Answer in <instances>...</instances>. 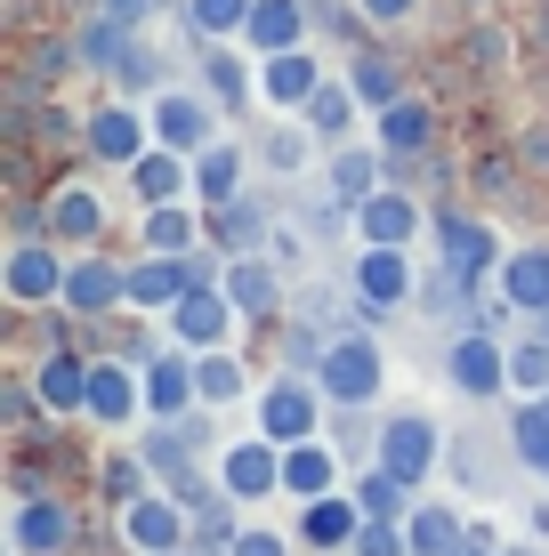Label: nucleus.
<instances>
[{
    "label": "nucleus",
    "instance_id": "obj_1",
    "mask_svg": "<svg viewBox=\"0 0 549 556\" xmlns=\"http://www.w3.org/2000/svg\"><path fill=\"white\" fill-rule=\"evenodd\" d=\"M315 388L332 395V412H372L388 388V355L372 331H332L324 363H315Z\"/></svg>",
    "mask_w": 549,
    "mask_h": 556
},
{
    "label": "nucleus",
    "instance_id": "obj_2",
    "mask_svg": "<svg viewBox=\"0 0 549 556\" xmlns=\"http://www.w3.org/2000/svg\"><path fill=\"white\" fill-rule=\"evenodd\" d=\"M324 404L332 395L315 388V371H283L259 388V435H275V444H308V435H324Z\"/></svg>",
    "mask_w": 549,
    "mask_h": 556
},
{
    "label": "nucleus",
    "instance_id": "obj_3",
    "mask_svg": "<svg viewBox=\"0 0 549 556\" xmlns=\"http://www.w3.org/2000/svg\"><path fill=\"white\" fill-rule=\"evenodd\" d=\"M445 452H452V444H445V428H437L428 412H388V419H380V452H372V459L421 492L428 476H437V459H445Z\"/></svg>",
    "mask_w": 549,
    "mask_h": 556
},
{
    "label": "nucleus",
    "instance_id": "obj_4",
    "mask_svg": "<svg viewBox=\"0 0 549 556\" xmlns=\"http://www.w3.org/2000/svg\"><path fill=\"white\" fill-rule=\"evenodd\" d=\"M219 98L211 89H162L154 98V146H170V153H186L195 162L202 146H219Z\"/></svg>",
    "mask_w": 549,
    "mask_h": 556
},
{
    "label": "nucleus",
    "instance_id": "obj_5",
    "mask_svg": "<svg viewBox=\"0 0 549 556\" xmlns=\"http://www.w3.org/2000/svg\"><path fill=\"white\" fill-rule=\"evenodd\" d=\"M445 379H452V395H469V404H494V395L509 388V348L469 323V331L445 348Z\"/></svg>",
    "mask_w": 549,
    "mask_h": 556
},
{
    "label": "nucleus",
    "instance_id": "obj_6",
    "mask_svg": "<svg viewBox=\"0 0 549 556\" xmlns=\"http://www.w3.org/2000/svg\"><path fill=\"white\" fill-rule=\"evenodd\" d=\"M9 299L16 306H57L65 299V275H73V258H65V242H49V235H33V242H9Z\"/></svg>",
    "mask_w": 549,
    "mask_h": 556
},
{
    "label": "nucleus",
    "instance_id": "obj_7",
    "mask_svg": "<svg viewBox=\"0 0 549 556\" xmlns=\"http://www.w3.org/2000/svg\"><path fill=\"white\" fill-rule=\"evenodd\" d=\"M113 516H122V541L138 556H170V548H186V532H195V508H186L178 492H138V501L113 508Z\"/></svg>",
    "mask_w": 549,
    "mask_h": 556
},
{
    "label": "nucleus",
    "instance_id": "obj_8",
    "mask_svg": "<svg viewBox=\"0 0 549 556\" xmlns=\"http://www.w3.org/2000/svg\"><path fill=\"white\" fill-rule=\"evenodd\" d=\"M73 541H82V516L57 501V492L16 501V516H9V548L16 556H73Z\"/></svg>",
    "mask_w": 549,
    "mask_h": 556
},
{
    "label": "nucleus",
    "instance_id": "obj_9",
    "mask_svg": "<svg viewBox=\"0 0 549 556\" xmlns=\"http://www.w3.org/2000/svg\"><path fill=\"white\" fill-rule=\"evenodd\" d=\"M219 484L235 492L242 508L275 501V492H283V444H275V435H242V444H226L219 452Z\"/></svg>",
    "mask_w": 549,
    "mask_h": 556
},
{
    "label": "nucleus",
    "instance_id": "obj_10",
    "mask_svg": "<svg viewBox=\"0 0 549 556\" xmlns=\"http://www.w3.org/2000/svg\"><path fill=\"white\" fill-rule=\"evenodd\" d=\"M235 315H242V306L226 299V282H195V291L170 306V339H178V348H195V355H202V348H226Z\"/></svg>",
    "mask_w": 549,
    "mask_h": 556
},
{
    "label": "nucleus",
    "instance_id": "obj_11",
    "mask_svg": "<svg viewBox=\"0 0 549 556\" xmlns=\"http://www.w3.org/2000/svg\"><path fill=\"white\" fill-rule=\"evenodd\" d=\"M65 306L73 323H105L113 306H129V266H113V258H73V275H65Z\"/></svg>",
    "mask_w": 549,
    "mask_h": 556
},
{
    "label": "nucleus",
    "instance_id": "obj_12",
    "mask_svg": "<svg viewBox=\"0 0 549 556\" xmlns=\"http://www.w3.org/2000/svg\"><path fill=\"white\" fill-rule=\"evenodd\" d=\"M355 299H372L380 315H396V306H412V299H421L404 242H364V258H355Z\"/></svg>",
    "mask_w": 549,
    "mask_h": 556
},
{
    "label": "nucleus",
    "instance_id": "obj_13",
    "mask_svg": "<svg viewBox=\"0 0 549 556\" xmlns=\"http://www.w3.org/2000/svg\"><path fill=\"white\" fill-rule=\"evenodd\" d=\"M146 138H154V113H138V105H98V113L82 122V146L98 153V162H113V169L138 162Z\"/></svg>",
    "mask_w": 549,
    "mask_h": 556
},
{
    "label": "nucleus",
    "instance_id": "obj_14",
    "mask_svg": "<svg viewBox=\"0 0 549 556\" xmlns=\"http://www.w3.org/2000/svg\"><path fill=\"white\" fill-rule=\"evenodd\" d=\"M437 251H445V266H452L461 282L501 275V235H494L485 218H452V210H445V218H437Z\"/></svg>",
    "mask_w": 549,
    "mask_h": 556
},
{
    "label": "nucleus",
    "instance_id": "obj_15",
    "mask_svg": "<svg viewBox=\"0 0 549 556\" xmlns=\"http://www.w3.org/2000/svg\"><path fill=\"white\" fill-rule=\"evenodd\" d=\"M299 541L315 556H348L355 532H364V508H355V492H324V501H299Z\"/></svg>",
    "mask_w": 549,
    "mask_h": 556
},
{
    "label": "nucleus",
    "instance_id": "obj_16",
    "mask_svg": "<svg viewBox=\"0 0 549 556\" xmlns=\"http://www.w3.org/2000/svg\"><path fill=\"white\" fill-rule=\"evenodd\" d=\"M146 412V371L122 355L89 363V419H105V428H129V419Z\"/></svg>",
    "mask_w": 549,
    "mask_h": 556
},
{
    "label": "nucleus",
    "instance_id": "obj_17",
    "mask_svg": "<svg viewBox=\"0 0 549 556\" xmlns=\"http://www.w3.org/2000/svg\"><path fill=\"white\" fill-rule=\"evenodd\" d=\"M202 404L195 388V348H162L154 363H146V419H186Z\"/></svg>",
    "mask_w": 549,
    "mask_h": 556
},
{
    "label": "nucleus",
    "instance_id": "obj_18",
    "mask_svg": "<svg viewBox=\"0 0 549 556\" xmlns=\"http://www.w3.org/2000/svg\"><path fill=\"white\" fill-rule=\"evenodd\" d=\"M186 291H195V258H170V251H146L129 266V306L138 315H170Z\"/></svg>",
    "mask_w": 549,
    "mask_h": 556
},
{
    "label": "nucleus",
    "instance_id": "obj_19",
    "mask_svg": "<svg viewBox=\"0 0 549 556\" xmlns=\"http://www.w3.org/2000/svg\"><path fill=\"white\" fill-rule=\"evenodd\" d=\"M226 299H235L251 323H275V315H283V266H275L267 251L226 258Z\"/></svg>",
    "mask_w": 549,
    "mask_h": 556
},
{
    "label": "nucleus",
    "instance_id": "obj_20",
    "mask_svg": "<svg viewBox=\"0 0 549 556\" xmlns=\"http://www.w3.org/2000/svg\"><path fill=\"white\" fill-rule=\"evenodd\" d=\"M202 235L219 242L226 258H242V251H267V235H275V218H267V202H251V194H235V202H219V210H202Z\"/></svg>",
    "mask_w": 549,
    "mask_h": 556
},
{
    "label": "nucleus",
    "instance_id": "obj_21",
    "mask_svg": "<svg viewBox=\"0 0 549 556\" xmlns=\"http://www.w3.org/2000/svg\"><path fill=\"white\" fill-rule=\"evenodd\" d=\"M129 194H138L146 210L186 202V194H195V162H186V153H170V146H146L138 162H129Z\"/></svg>",
    "mask_w": 549,
    "mask_h": 556
},
{
    "label": "nucleus",
    "instance_id": "obj_22",
    "mask_svg": "<svg viewBox=\"0 0 549 556\" xmlns=\"http://www.w3.org/2000/svg\"><path fill=\"white\" fill-rule=\"evenodd\" d=\"M339 444H324V435H308V444H283V492L291 501H324V492H339Z\"/></svg>",
    "mask_w": 549,
    "mask_h": 556
},
{
    "label": "nucleus",
    "instance_id": "obj_23",
    "mask_svg": "<svg viewBox=\"0 0 549 556\" xmlns=\"http://www.w3.org/2000/svg\"><path fill=\"white\" fill-rule=\"evenodd\" d=\"M259 89H267V105H283V113H299L324 89V65H315L308 49H283V56H259Z\"/></svg>",
    "mask_w": 549,
    "mask_h": 556
},
{
    "label": "nucleus",
    "instance_id": "obj_24",
    "mask_svg": "<svg viewBox=\"0 0 549 556\" xmlns=\"http://www.w3.org/2000/svg\"><path fill=\"white\" fill-rule=\"evenodd\" d=\"M315 33V16H308V0H259L251 9V25H242V41H251L259 56H283V49H299Z\"/></svg>",
    "mask_w": 549,
    "mask_h": 556
},
{
    "label": "nucleus",
    "instance_id": "obj_25",
    "mask_svg": "<svg viewBox=\"0 0 549 556\" xmlns=\"http://www.w3.org/2000/svg\"><path fill=\"white\" fill-rule=\"evenodd\" d=\"M98 235H105V202L89 194V186H57V194H49V242L89 251Z\"/></svg>",
    "mask_w": 549,
    "mask_h": 556
},
{
    "label": "nucleus",
    "instance_id": "obj_26",
    "mask_svg": "<svg viewBox=\"0 0 549 556\" xmlns=\"http://www.w3.org/2000/svg\"><path fill=\"white\" fill-rule=\"evenodd\" d=\"M324 186H332V202H372V194H380V186H388V153L380 146H339L332 153V169H324Z\"/></svg>",
    "mask_w": 549,
    "mask_h": 556
},
{
    "label": "nucleus",
    "instance_id": "obj_27",
    "mask_svg": "<svg viewBox=\"0 0 549 556\" xmlns=\"http://www.w3.org/2000/svg\"><path fill=\"white\" fill-rule=\"evenodd\" d=\"M501 299L509 306H517V315H549V251H541V242H525V251H509L501 258Z\"/></svg>",
    "mask_w": 549,
    "mask_h": 556
},
{
    "label": "nucleus",
    "instance_id": "obj_28",
    "mask_svg": "<svg viewBox=\"0 0 549 556\" xmlns=\"http://www.w3.org/2000/svg\"><path fill=\"white\" fill-rule=\"evenodd\" d=\"M355 235L364 242H412L421 235V202H412L404 186H380L372 202H355Z\"/></svg>",
    "mask_w": 549,
    "mask_h": 556
},
{
    "label": "nucleus",
    "instance_id": "obj_29",
    "mask_svg": "<svg viewBox=\"0 0 549 556\" xmlns=\"http://www.w3.org/2000/svg\"><path fill=\"white\" fill-rule=\"evenodd\" d=\"M33 388H41L49 419H73V412H89V363L73 355V348H57L41 371H33Z\"/></svg>",
    "mask_w": 549,
    "mask_h": 556
},
{
    "label": "nucleus",
    "instance_id": "obj_30",
    "mask_svg": "<svg viewBox=\"0 0 549 556\" xmlns=\"http://www.w3.org/2000/svg\"><path fill=\"white\" fill-rule=\"evenodd\" d=\"M428 146H437V105H428V98H396V105L380 113V153L421 162Z\"/></svg>",
    "mask_w": 549,
    "mask_h": 556
},
{
    "label": "nucleus",
    "instance_id": "obj_31",
    "mask_svg": "<svg viewBox=\"0 0 549 556\" xmlns=\"http://www.w3.org/2000/svg\"><path fill=\"white\" fill-rule=\"evenodd\" d=\"M404 532H412V556H452V548L469 541V516L452 508V501H421V508L404 516Z\"/></svg>",
    "mask_w": 549,
    "mask_h": 556
},
{
    "label": "nucleus",
    "instance_id": "obj_32",
    "mask_svg": "<svg viewBox=\"0 0 549 556\" xmlns=\"http://www.w3.org/2000/svg\"><path fill=\"white\" fill-rule=\"evenodd\" d=\"M235 194H242V146H226V138H219V146H202V153H195V202H202V210H219V202H235Z\"/></svg>",
    "mask_w": 549,
    "mask_h": 556
},
{
    "label": "nucleus",
    "instance_id": "obj_33",
    "mask_svg": "<svg viewBox=\"0 0 549 556\" xmlns=\"http://www.w3.org/2000/svg\"><path fill=\"white\" fill-rule=\"evenodd\" d=\"M348 81H355V98H364L372 113H388L396 98H412V89H404V65L380 56V49H355V56H348Z\"/></svg>",
    "mask_w": 549,
    "mask_h": 556
},
{
    "label": "nucleus",
    "instance_id": "obj_34",
    "mask_svg": "<svg viewBox=\"0 0 549 556\" xmlns=\"http://www.w3.org/2000/svg\"><path fill=\"white\" fill-rule=\"evenodd\" d=\"M355 105H364V98H355V81H324L308 105H299V122H308L324 146H339V138L355 129Z\"/></svg>",
    "mask_w": 549,
    "mask_h": 556
},
{
    "label": "nucleus",
    "instance_id": "obj_35",
    "mask_svg": "<svg viewBox=\"0 0 549 556\" xmlns=\"http://www.w3.org/2000/svg\"><path fill=\"white\" fill-rule=\"evenodd\" d=\"M235 532H242V501H235V492H219V501L195 508V532H186V548H195V556H235Z\"/></svg>",
    "mask_w": 549,
    "mask_h": 556
},
{
    "label": "nucleus",
    "instance_id": "obj_36",
    "mask_svg": "<svg viewBox=\"0 0 549 556\" xmlns=\"http://www.w3.org/2000/svg\"><path fill=\"white\" fill-rule=\"evenodd\" d=\"M195 210H202V202H195ZM195 210H186V202H162V210H146V251H170V258H186L195 242H211V235H202V218H195Z\"/></svg>",
    "mask_w": 549,
    "mask_h": 556
},
{
    "label": "nucleus",
    "instance_id": "obj_37",
    "mask_svg": "<svg viewBox=\"0 0 549 556\" xmlns=\"http://www.w3.org/2000/svg\"><path fill=\"white\" fill-rule=\"evenodd\" d=\"M509 452H517V468L549 476V404L541 395H525V404L509 412Z\"/></svg>",
    "mask_w": 549,
    "mask_h": 556
},
{
    "label": "nucleus",
    "instance_id": "obj_38",
    "mask_svg": "<svg viewBox=\"0 0 549 556\" xmlns=\"http://www.w3.org/2000/svg\"><path fill=\"white\" fill-rule=\"evenodd\" d=\"M195 388H202V404L219 412V404H242V395H251V371H242L226 348H202L195 355Z\"/></svg>",
    "mask_w": 549,
    "mask_h": 556
},
{
    "label": "nucleus",
    "instance_id": "obj_39",
    "mask_svg": "<svg viewBox=\"0 0 549 556\" xmlns=\"http://www.w3.org/2000/svg\"><path fill=\"white\" fill-rule=\"evenodd\" d=\"M348 492H355V508H364V516H396V525H404V516H412V484H404V476H388L380 459H372V468L355 476Z\"/></svg>",
    "mask_w": 549,
    "mask_h": 556
},
{
    "label": "nucleus",
    "instance_id": "obj_40",
    "mask_svg": "<svg viewBox=\"0 0 549 556\" xmlns=\"http://www.w3.org/2000/svg\"><path fill=\"white\" fill-rule=\"evenodd\" d=\"M98 484H105L113 508H129L138 492H154V459H146V452H105L98 459Z\"/></svg>",
    "mask_w": 549,
    "mask_h": 556
},
{
    "label": "nucleus",
    "instance_id": "obj_41",
    "mask_svg": "<svg viewBox=\"0 0 549 556\" xmlns=\"http://www.w3.org/2000/svg\"><path fill=\"white\" fill-rule=\"evenodd\" d=\"M315 146H324V138H315L308 122H291V129H267V138H259V162H267L275 178H299V169H308V153H315Z\"/></svg>",
    "mask_w": 549,
    "mask_h": 556
},
{
    "label": "nucleus",
    "instance_id": "obj_42",
    "mask_svg": "<svg viewBox=\"0 0 549 556\" xmlns=\"http://www.w3.org/2000/svg\"><path fill=\"white\" fill-rule=\"evenodd\" d=\"M202 89H211V98L235 113L242 98H251V65H242L235 49H202Z\"/></svg>",
    "mask_w": 549,
    "mask_h": 556
},
{
    "label": "nucleus",
    "instance_id": "obj_43",
    "mask_svg": "<svg viewBox=\"0 0 549 556\" xmlns=\"http://www.w3.org/2000/svg\"><path fill=\"white\" fill-rule=\"evenodd\" d=\"M251 9H259V0H186V25H195L202 41H226V33L251 25Z\"/></svg>",
    "mask_w": 549,
    "mask_h": 556
},
{
    "label": "nucleus",
    "instance_id": "obj_44",
    "mask_svg": "<svg viewBox=\"0 0 549 556\" xmlns=\"http://www.w3.org/2000/svg\"><path fill=\"white\" fill-rule=\"evenodd\" d=\"M308 16H315V33H332V41L372 49V41H364V33H372V16H364V9H348V0H308Z\"/></svg>",
    "mask_w": 549,
    "mask_h": 556
},
{
    "label": "nucleus",
    "instance_id": "obj_45",
    "mask_svg": "<svg viewBox=\"0 0 549 556\" xmlns=\"http://www.w3.org/2000/svg\"><path fill=\"white\" fill-rule=\"evenodd\" d=\"M509 388L549 395V339H517V348H509Z\"/></svg>",
    "mask_w": 549,
    "mask_h": 556
},
{
    "label": "nucleus",
    "instance_id": "obj_46",
    "mask_svg": "<svg viewBox=\"0 0 549 556\" xmlns=\"http://www.w3.org/2000/svg\"><path fill=\"white\" fill-rule=\"evenodd\" d=\"M348 556H412V532L396 525V516H364V532H355Z\"/></svg>",
    "mask_w": 549,
    "mask_h": 556
},
{
    "label": "nucleus",
    "instance_id": "obj_47",
    "mask_svg": "<svg viewBox=\"0 0 549 556\" xmlns=\"http://www.w3.org/2000/svg\"><path fill=\"white\" fill-rule=\"evenodd\" d=\"M113 81L138 98V89H154V81H162V56L146 49V41H129V49H122V65H113Z\"/></svg>",
    "mask_w": 549,
    "mask_h": 556
},
{
    "label": "nucleus",
    "instance_id": "obj_48",
    "mask_svg": "<svg viewBox=\"0 0 549 556\" xmlns=\"http://www.w3.org/2000/svg\"><path fill=\"white\" fill-rule=\"evenodd\" d=\"M235 556H291V541L267 532V525H242V532H235Z\"/></svg>",
    "mask_w": 549,
    "mask_h": 556
},
{
    "label": "nucleus",
    "instance_id": "obj_49",
    "mask_svg": "<svg viewBox=\"0 0 549 556\" xmlns=\"http://www.w3.org/2000/svg\"><path fill=\"white\" fill-rule=\"evenodd\" d=\"M477 452H485L477 435H452V476H461V484H485V459Z\"/></svg>",
    "mask_w": 549,
    "mask_h": 556
},
{
    "label": "nucleus",
    "instance_id": "obj_50",
    "mask_svg": "<svg viewBox=\"0 0 549 556\" xmlns=\"http://www.w3.org/2000/svg\"><path fill=\"white\" fill-rule=\"evenodd\" d=\"M355 9H364L372 25H404V16H421V0H355Z\"/></svg>",
    "mask_w": 549,
    "mask_h": 556
},
{
    "label": "nucleus",
    "instance_id": "obj_51",
    "mask_svg": "<svg viewBox=\"0 0 549 556\" xmlns=\"http://www.w3.org/2000/svg\"><path fill=\"white\" fill-rule=\"evenodd\" d=\"M105 16H122V25H146V16H154V0H98Z\"/></svg>",
    "mask_w": 549,
    "mask_h": 556
},
{
    "label": "nucleus",
    "instance_id": "obj_52",
    "mask_svg": "<svg viewBox=\"0 0 549 556\" xmlns=\"http://www.w3.org/2000/svg\"><path fill=\"white\" fill-rule=\"evenodd\" d=\"M452 556H501V541H494V532H485V525H469V541L452 548Z\"/></svg>",
    "mask_w": 549,
    "mask_h": 556
},
{
    "label": "nucleus",
    "instance_id": "obj_53",
    "mask_svg": "<svg viewBox=\"0 0 549 556\" xmlns=\"http://www.w3.org/2000/svg\"><path fill=\"white\" fill-rule=\"evenodd\" d=\"M501 556H541V548H525V541H517V548H501Z\"/></svg>",
    "mask_w": 549,
    "mask_h": 556
},
{
    "label": "nucleus",
    "instance_id": "obj_54",
    "mask_svg": "<svg viewBox=\"0 0 549 556\" xmlns=\"http://www.w3.org/2000/svg\"><path fill=\"white\" fill-rule=\"evenodd\" d=\"M170 556H195V548H170Z\"/></svg>",
    "mask_w": 549,
    "mask_h": 556
},
{
    "label": "nucleus",
    "instance_id": "obj_55",
    "mask_svg": "<svg viewBox=\"0 0 549 556\" xmlns=\"http://www.w3.org/2000/svg\"><path fill=\"white\" fill-rule=\"evenodd\" d=\"M541 404H549V395H541Z\"/></svg>",
    "mask_w": 549,
    "mask_h": 556
},
{
    "label": "nucleus",
    "instance_id": "obj_56",
    "mask_svg": "<svg viewBox=\"0 0 549 556\" xmlns=\"http://www.w3.org/2000/svg\"><path fill=\"white\" fill-rule=\"evenodd\" d=\"M9 556H16V548H9Z\"/></svg>",
    "mask_w": 549,
    "mask_h": 556
}]
</instances>
